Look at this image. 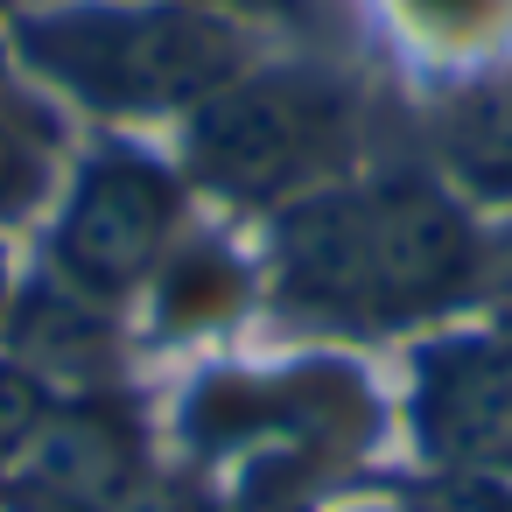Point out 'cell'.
Here are the masks:
<instances>
[{
    "label": "cell",
    "instance_id": "obj_1",
    "mask_svg": "<svg viewBox=\"0 0 512 512\" xmlns=\"http://www.w3.org/2000/svg\"><path fill=\"white\" fill-rule=\"evenodd\" d=\"M484 232L470 204L421 176H337L274 218V302L337 330H414L484 288Z\"/></svg>",
    "mask_w": 512,
    "mask_h": 512
},
{
    "label": "cell",
    "instance_id": "obj_2",
    "mask_svg": "<svg viewBox=\"0 0 512 512\" xmlns=\"http://www.w3.org/2000/svg\"><path fill=\"white\" fill-rule=\"evenodd\" d=\"M8 50L36 85L106 120H190L253 64L246 22L190 0H57L15 15Z\"/></svg>",
    "mask_w": 512,
    "mask_h": 512
},
{
    "label": "cell",
    "instance_id": "obj_3",
    "mask_svg": "<svg viewBox=\"0 0 512 512\" xmlns=\"http://www.w3.org/2000/svg\"><path fill=\"white\" fill-rule=\"evenodd\" d=\"M358 148V99L316 64H246L183 120V169L232 204H295L344 176Z\"/></svg>",
    "mask_w": 512,
    "mask_h": 512
},
{
    "label": "cell",
    "instance_id": "obj_4",
    "mask_svg": "<svg viewBox=\"0 0 512 512\" xmlns=\"http://www.w3.org/2000/svg\"><path fill=\"white\" fill-rule=\"evenodd\" d=\"M176 225H183V176L141 148H106L64 190L50 267L64 288L92 302H120L162 274Z\"/></svg>",
    "mask_w": 512,
    "mask_h": 512
},
{
    "label": "cell",
    "instance_id": "obj_5",
    "mask_svg": "<svg viewBox=\"0 0 512 512\" xmlns=\"http://www.w3.org/2000/svg\"><path fill=\"white\" fill-rule=\"evenodd\" d=\"M414 435L463 477H512V337H449L414 372Z\"/></svg>",
    "mask_w": 512,
    "mask_h": 512
},
{
    "label": "cell",
    "instance_id": "obj_6",
    "mask_svg": "<svg viewBox=\"0 0 512 512\" xmlns=\"http://www.w3.org/2000/svg\"><path fill=\"white\" fill-rule=\"evenodd\" d=\"M148 442L113 400H64L57 421L22 456V477L0 484L8 512H127L141 505Z\"/></svg>",
    "mask_w": 512,
    "mask_h": 512
},
{
    "label": "cell",
    "instance_id": "obj_7",
    "mask_svg": "<svg viewBox=\"0 0 512 512\" xmlns=\"http://www.w3.org/2000/svg\"><path fill=\"white\" fill-rule=\"evenodd\" d=\"M8 351L43 372L50 386L57 379H99L113 365V316L106 302L64 288V281H36L22 302H8Z\"/></svg>",
    "mask_w": 512,
    "mask_h": 512
},
{
    "label": "cell",
    "instance_id": "obj_8",
    "mask_svg": "<svg viewBox=\"0 0 512 512\" xmlns=\"http://www.w3.org/2000/svg\"><path fill=\"white\" fill-rule=\"evenodd\" d=\"M442 162L470 197H512V71L442 113Z\"/></svg>",
    "mask_w": 512,
    "mask_h": 512
},
{
    "label": "cell",
    "instance_id": "obj_9",
    "mask_svg": "<svg viewBox=\"0 0 512 512\" xmlns=\"http://www.w3.org/2000/svg\"><path fill=\"white\" fill-rule=\"evenodd\" d=\"M57 190V127L36 113V99L0 92V232L22 225Z\"/></svg>",
    "mask_w": 512,
    "mask_h": 512
},
{
    "label": "cell",
    "instance_id": "obj_10",
    "mask_svg": "<svg viewBox=\"0 0 512 512\" xmlns=\"http://www.w3.org/2000/svg\"><path fill=\"white\" fill-rule=\"evenodd\" d=\"M57 386L43 372H29L8 344H0V463H22L36 449V435L57 421Z\"/></svg>",
    "mask_w": 512,
    "mask_h": 512
},
{
    "label": "cell",
    "instance_id": "obj_11",
    "mask_svg": "<svg viewBox=\"0 0 512 512\" xmlns=\"http://www.w3.org/2000/svg\"><path fill=\"white\" fill-rule=\"evenodd\" d=\"M225 302H232V267L218 253H169L162 260V316L197 323V316H225Z\"/></svg>",
    "mask_w": 512,
    "mask_h": 512
},
{
    "label": "cell",
    "instance_id": "obj_12",
    "mask_svg": "<svg viewBox=\"0 0 512 512\" xmlns=\"http://www.w3.org/2000/svg\"><path fill=\"white\" fill-rule=\"evenodd\" d=\"M477 302H491L498 330L512 337V225L484 246V288H477Z\"/></svg>",
    "mask_w": 512,
    "mask_h": 512
},
{
    "label": "cell",
    "instance_id": "obj_13",
    "mask_svg": "<svg viewBox=\"0 0 512 512\" xmlns=\"http://www.w3.org/2000/svg\"><path fill=\"white\" fill-rule=\"evenodd\" d=\"M190 8H211V15H232V22H295L302 0H190Z\"/></svg>",
    "mask_w": 512,
    "mask_h": 512
},
{
    "label": "cell",
    "instance_id": "obj_14",
    "mask_svg": "<svg viewBox=\"0 0 512 512\" xmlns=\"http://www.w3.org/2000/svg\"><path fill=\"white\" fill-rule=\"evenodd\" d=\"M127 512H211V505H204V498H183V491H176V498L155 491V498H141V505H127Z\"/></svg>",
    "mask_w": 512,
    "mask_h": 512
},
{
    "label": "cell",
    "instance_id": "obj_15",
    "mask_svg": "<svg viewBox=\"0 0 512 512\" xmlns=\"http://www.w3.org/2000/svg\"><path fill=\"white\" fill-rule=\"evenodd\" d=\"M8 302H15V274H8V253H0V323H8Z\"/></svg>",
    "mask_w": 512,
    "mask_h": 512
},
{
    "label": "cell",
    "instance_id": "obj_16",
    "mask_svg": "<svg viewBox=\"0 0 512 512\" xmlns=\"http://www.w3.org/2000/svg\"><path fill=\"white\" fill-rule=\"evenodd\" d=\"M484 512H512V491L505 498H484Z\"/></svg>",
    "mask_w": 512,
    "mask_h": 512
},
{
    "label": "cell",
    "instance_id": "obj_17",
    "mask_svg": "<svg viewBox=\"0 0 512 512\" xmlns=\"http://www.w3.org/2000/svg\"><path fill=\"white\" fill-rule=\"evenodd\" d=\"M0 8H8V0H0Z\"/></svg>",
    "mask_w": 512,
    "mask_h": 512
}]
</instances>
